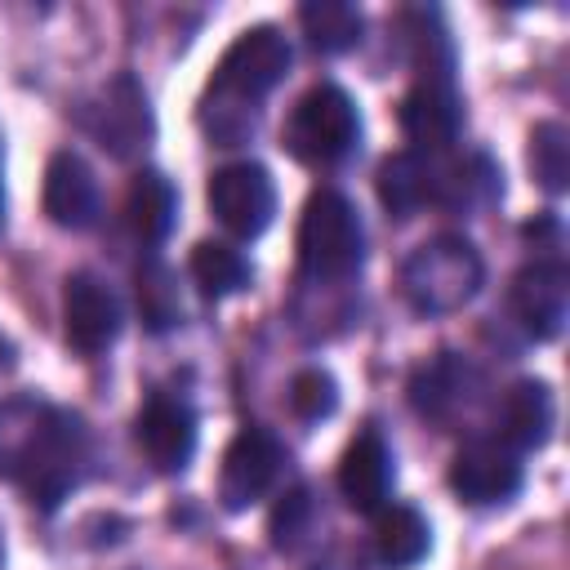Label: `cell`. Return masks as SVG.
I'll return each instance as SVG.
<instances>
[{
	"mask_svg": "<svg viewBox=\"0 0 570 570\" xmlns=\"http://www.w3.org/2000/svg\"><path fill=\"white\" fill-rule=\"evenodd\" d=\"M379 200L387 214L410 218L423 205L441 200V169L428 151H396L379 169Z\"/></svg>",
	"mask_w": 570,
	"mask_h": 570,
	"instance_id": "obj_17",
	"label": "cell"
},
{
	"mask_svg": "<svg viewBox=\"0 0 570 570\" xmlns=\"http://www.w3.org/2000/svg\"><path fill=\"white\" fill-rule=\"evenodd\" d=\"M80 125L111 151V156H134L138 147H147L151 138V107L142 85L120 71L111 76L85 107H80Z\"/></svg>",
	"mask_w": 570,
	"mask_h": 570,
	"instance_id": "obj_6",
	"label": "cell"
},
{
	"mask_svg": "<svg viewBox=\"0 0 570 570\" xmlns=\"http://www.w3.org/2000/svg\"><path fill=\"white\" fill-rule=\"evenodd\" d=\"M0 570H4V534H0Z\"/></svg>",
	"mask_w": 570,
	"mask_h": 570,
	"instance_id": "obj_28",
	"label": "cell"
},
{
	"mask_svg": "<svg viewBox=\"0 0 570 570\" xmlns=\"http://www.w3.org/2000/svg\"><path fill=\"white\" fill-rule=\"evenodd\" d=\"M267 530H272V548L298 552V548L312 539V530H316V503H312V494H307L303 485L289 490V494H281V503L272 508Z\"/></svg>",
	"mask_w": 570,
	"mask_h": 570,
	"instance_id": "obj_25",
	"label": "cell"
},
{
	"mask_svg": "<svg viewBox=\"0 0 570 570\" xmlns=\"http://www.w3.org/2000/svg\"><path fill=\"white\" fill-rule=\"evenodd\" d=\"M209 209L214 218L240 236V240H254L272 227V214H276V183L263 165L254 160H236V165H223L214 178H209Z\"/></svg>",
	"mask_w": 570,
	"mask_h": 570,
	"instance_id": "obj_7",
	"label": "cell"
},
{
	"mask_svg": "<svg viewBox=\"0 0 570 570\" xmlns=\"http://www.w3.org/2000/svg\"><path fill=\"white\" fill-rule=\"evenodd\" d=\"M481 281H485V263H481L476 245L468 236H454V232L423 240L401 263V289H405L410 307L423 316L459 312L463 303L476 298Z\"/></svg>",
	"mask_w": 570,
	"mask_h": 570,
	"instance_id": "obj_2",
	"label": "cell"
},
{
	"mask_svg": "<svg viewBox=\"0 0 570 570\" xmlns=\"http://www.w3.org/2000/svg\"><path fill=\"white\" fill-rule=\"evenodd\" d=\"M298 22H303V36L312 40V49H321V53H347L365 27L361 9L347 0H307L298 9Z\"/></svg>",
	"mask_w": 570,
	"mask_h": 570,
	"instance_id": "obj_21",
	"label": "cell"
},
{
	"mask_svg": "<svg viewBox=\"0 0 570 570\" xmlns=\"http://www.w3.org/2000/svg\"><path fill=\"white\" fill-rule=\"evenodd\" d=\"M0 227H4V151H0Z\"/></svg>",
	"mask_w": 570,
	"mask_h": 570,
	"instance_id": "obj_27",
	"label": "cell"
},
{
	"mask_svg": "<svg viewBox=\"0 0 570 570\" xmlns=\"http://www.w3.org/2000/svg\"><path fill=\"white\" fill-rule=\"evenodd\" d=\"M62 330L67 343L85 356H98L116 343L120 334V298L111 294L107 281H98L94 272H76L62 285Z\"/></svg>",
	"mask_w": 570,
	"mask_h": 570,
	"instance_id": "obj_10",
	"label": "cell"
},
{
	"mask_svg": "<svg viewBox=\"0 0 570 570\" xmlns=\"http://www.w3.org/2000/svg\"><path fill=\"white\" fill-rule=\"evenodd\" d=\"M285 468V445L267 432V428H240L223 454V472H218V499L227 512H240L249 503H258L276 476Z\"/></svg>",
	"mask_w": 570,
	"mask_h": 570,
	"instance_id": "obj_8",
	"label": "cell"
},
{
	"mask_svg": "<svg viewBox=\"0 0 570 570\" xmlns=\"http://www.w3.org/2000/svg\"><path fill=\"white\" fill-rule=\"evenodd\" d=\"M289 405H294V414L307 419V423L330 419L334 405H338V383H334V374H325V370H316V365H312V370H298L294 383H289Z\"/></svg>",
	"mask_w": 570,
	"mask_h": 570,
	"instance_id": "obj_26",
	"label": "cell"
},
{
	"mask_svg": "<svg viewBox=\"0 0 570 570\" xmlns=\"http://www.w3.org/2000/svg\"><path fill=\"white\" fill-rule=\"evenodd\" d=\"M125 218H129L138 240H147V245L165 240L174 232V218H178L174 183L165 174H156V169H142L125 191Z\"/></svg>",
	"mask_w": 570,
	"mask_h": 570,
	"instance_id": "obj_19",
	"label": "cell"
},
{
	"mask_svg": "<svg viewBox=\"0 0 570 570\" xmlns=\"http://www.w3.org/2000/svg\"><path fill=\"white\" fill-rule=\"evenodd\" d=\"M499 423H503V445H521V450L543 445L552 436V423H557V405H552L548 383H539V379L512 383L503 405H499Z\"/></svg>",
	"mask_w": 570,
	"mask_h": 570,
	"instance_id": "obj_18",
	"label": "cell"
},
{
	"mask_svg": "<svg viewBox=\"0 0 570 570\" xmlns=\"http://www.w3.org/2000/svg\"><path fill=\"white\" fill-rule=\"evenodd\" d=\"M365 258V227L347 196L321 187L298 218V272L307 281H347Z\"/></svg>",
	"mask_w": 570,
	"mask_h": 570,
	"instance_id": "obj_3",
	"label": "cell"
},
{
	"mask_svg": "<svg viewBox=\"0 0 570 570\" xmlns=\"http://www.w3.org/2000/svg\"><path fill=\"white\" fill-rule=\"evenodd\" d=\"M459 125H463V111L445 76H428L401 98V129L414 142V151H428V156L445 151L459 138Z\"/></svg>",
	"mask_w": 570,
	"mask_h": 570,
	"instance_id": "obj_13",
	"label": "cell"
},
{
	"mask_svg": "<svg viewBox=\"0 0 570 570\" xmlns=\"http://www.w3.org/2000/svg\"><path fill=\"white\" fill-rule=\"evenodd\" d=\"M512 316L530 338H557L570 316V276L557 258H534L512 281Z\"/></svg>",
	"mask_w": 570,
	"mask_h": 570,
	"instance_id": "obj_11",
	"label": "cell"
},
{
	"mask_svg": "<svg viewBox=\"0 0 570 570\" xmlns=\"http://www.w3.org/2000/svg\"><path fill=\"white\" fill-rule=\"evenodd\" d=\"M530 169L552 196H561L570 187V142H566V129L557 120L534 125V134H530Z\"/></svg>",
	"mask_w": 570,
	"mask_h": 570,
	"instance_id": "obj_24",
	"label": "cell"
},
{
	"mask_svg": "<svg viewBox=\"0 0 570 570\" xmlns=\"http://www.w3.org/2000/svg\"><path fill=\"white\" fill-rule=\"evenodd\" d=\"M338 494L356 512H379L387 503V494H392V450L374 428H365L347 441V450L338 459Z\"/></svg>",
	"mask_w": 570,
	"mask_h": 570,
	"instance_id": "obj_14",
	"label": "cell"
},
{
	"mask_svg": "<svg viewBox=\"0 0 570 570\" xmlns=\"http://www.w3.org/2000/svg\"><path fill=\"white\" fill-rule=\"evenodd\" d=\"M191 281L200 285L205 298H227L249 285V263L240 249H232L223 240H200L191 249Z\"/></svg>",
	"mask_w": 570,
	"mask_h": 570,
	"instance_id": "obj_22",
	"label": "cell"
},
{
	"mask_svg": "<svg viewBox=\"0 0 570 570\" xmlns=\"http://www.w3.org/2000/svg\"><path fill=\"white\" fill-rule=\"evenodd\" d=\"M356 138H361L356 102L347 98V89L330 80L312 85L285 120V147L303 165H338L356 147Z\"/></svg>",
	"mask_w": 570,
	"mask_h": 570,
	"instance_id": "obj_4",
	"label": "cell"
},
{
	"mask_svg": "<svg viewBox=\"0 0 570 570\" xmlns=\"http://www.w3.org/2000/svg\"><path fill=\"white\" fill-rule=\"evenodd\" d=\"M432 548V530L423 521V512L405 508V503H392L379 512V525H374V552L387 570H410L428 557Z\"/></svg>",
	"mask_w": 570,
	"mask_h": 570,
	"instance_id": "obj_20",
	"label": "cell"
},
{
	"mask_svg": "<svg viewBox=\"0 0 570 570\" xmlns=\"http://www.w3.org/2000/svg\"><path fill=\"white\" fill-rule=\"evenodd\" d=\"M289 40L272 27V22H258V27H245L227 53L218 58L214 67V94L223 98H236V102H258L263 94H272L285 71H289Z\"/></svg>",
	"mask_w": 570,
	"mask_h": 570,
	"instance_id": "obj_5",
	"label": "cell"
},
{
	"mask_svg": "<svg viewBox=\"0 0 570 570\" xmlns=\"http://www.w3.org/2000/svg\"><path fill=\"white\" fill-rule=\"evenodd\" d=\"M45 214L67 227L85 232L98 218V178L76 151H58L45 169Z\"/></svg>",
	"mask_w": 570,
	"mask_h": 570,
	"instance_id": "obj_16",
	"label": "cell"
},
{
	"mask_svg": "<svg viewBox=\"0 0 570 570\" xmlns=\"http://www.w3.org/2000/svg\"><path fill=\"white\" fill-rule=\"evenodd\" d=\"M138 312H142V325L147 330H174L178 316H183V303H178V285H174V272L160 263V258H147L138 267Z\"/></svg>",
	"mask_w": 570,
	"mask_h": 570,
	"instance_id": "obj_23",
	"label": "cell"
},
{
	"mask_svg": "<svg viewBox=\"0 0 570 570\" xmlns=\"http://www.w3.org/2000/svg\"><path fill=\"white\" fill-rule=\"evenodd\" d=\"M89 432L71 410L9 405L0 410V472L13 476L31 503L58 508L85 476Z\"/></svg>",
	"mask_w": 570,
	"mask_h": 570,
	"instance_id": "obj_1",
	"label": "cell"
},
{
	"mask_svg": "<svg viewBox=\"0 0 570 570\" xmlns=\"http://www.w3.org/2000/svg\"><path fill=\"white\" fill-rule=\"evenodd\" d=\"M134 436L142 445V454L160 468V472H183L196 454V410L183 401V396H169V392H156L138 423H134Z\"/></svg>",
	"mask_w": 570,
	"mask_h": 570,
	"instance_id": "obj_12",
	"label": "cell"
},
{
	"mask_svg": "<svg viewBox=\"0 0 570 570\" xmlns=\"http://www.w3.org/2000/svg\"><path fill=\"white\" fill-rule=\"evenodd\" d=\"M472 392H476V370L454 352H436L410 374V405L432 423H450L454 414H463Z\"/></svg>",
	"mask_w": 570,
	"mask_h": 570,
	"instance_id": "obj_15",
	"label": "cell"
},
{
	"mask_svg": "<svg viewBox=\"0 0 570 570\" xmlns=\"http://www.w3.org/2000/svg\"><path fill=\"white\" fill-rule=\"evenodd\" d=\"M521 459L503 441H472L450 459V490L472 508L508 503L521 490Z\"/></svg>",
	"mask_w": 570,
	"mask_h": 570,
	"instance_id": "obj_9",
	"label": "cell"
}]
</instances>
